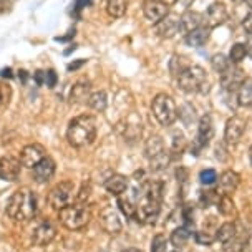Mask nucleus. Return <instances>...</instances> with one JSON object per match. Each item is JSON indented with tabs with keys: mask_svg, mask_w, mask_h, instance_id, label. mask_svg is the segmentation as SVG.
I'll use <instances>...</instances> for the list:
<instances>
[{
	"mask_svg": "<svg viewBox=\"0 0 252 252\" xmlns=\"http://www.w3.org/2000/svg\"><path fill=\"white\" fill-rule=\"evenodd\" d=\"M38 211L37 194L29 188H20L7 201V216L15 222H29Z\"/></svg>",
	"mask_w": 252,
	"mask_h": 252,
	"instance_id": "nucleus-1",
	"label": "nucleus"
},
{
	"mask_svg": "<svg viewBox=\"0 0 252 252\" xmlns=\"http://www.w3.org/2000/svg\"><path fill=\"white\" fill-rule=\"evenodd\" d=\"M96 120L92 115H80L68 123L66 139L73 148H87L96 138Z\"/></svg>",
	"mask_w": 252,
	"mask_h": 252,
	"instance_id": "nucleus-2",
	"label": "nucleus"
},
{
	"mask_svg": "<svg viewBox=\"0 0 252 252\" xmlns=\"http://www.w3.org/2000/svg\"><path fill=\"white\" fill-rule=\"evenodd\" d=\"M90 219H92V211L85 202H71V204L58 211L60 224L70 231H80V229L87 227Z\"/></svg>",
	"mask_w": 252,
	"mask_h": 252,
	"instance_id": "nucleus-3",
	"label": "nucleus"
},
{
	"mask_svg": "<svg viewBox=\"0 0 252 252\" xmlns=\"http://www.w3.org/2000/svg\"><path fill=\"white\" fill-rule=\"evenodd\" d=\"M151 110L155 118L158 120V123L161 126H171L178 118V106L174 103L173 96L166 93H158L153 98L151 103Z\"/></svg>",
	"mask_w": 252,
	"mask_h": 252,
	"instance_id": "nucleus-4",
	"label": "nucleus"
},
{
	"mask_svg": "<svg viewBox=\"0 0 252 252\" xmlns=\"http://www.w3.org/2000/svg\"><path fill=\"white\" fill-rule=\"evenodd\" d=\"M178 85L186 93L204 92V87H208V75L199 65H189L178 76Z\"/></svg>",
	"mask_w": 252,
	"mask_h": 252,
	"instance_id": "nucleus-5",
	"label": "nucleus"
},
{
	"mask_svg": "<svg viewBox=\"0 0 252 252\" xmlns=\"http://www.w3.org/2000/svg\"><path fill=\"white\" fill-rule=\"evenodd\" d=\"M75 184L71 181H62L57 186L52 188V191L48 192V204L53 209L60 211L65 206H68L75 199Z\"/></svg>",
	"mask_w": 252,
	"mask_h": 252,
	"instance_id": "nucleus-6",
	"label": "nucleus"
},
{
	"mask_svg": "<svg viewBox=\"0 0 252 252\" xmlns=\"http://www.w3.org/2000/svg\"><path fill=\"white\" fill-rule=\"evenodd\" d=\"M214 136V125H213V118L211 115H204L201 116L199 120V126H197V134L196 138L192 139V145L189 148L191 155L197 156L202 151V148H206L209 145V141Z\"/></svg>",
	"mask_w": 252,
	"mask_h": 252,
	"instance_id": "nucleus-7",
	"label": "nucleus"
},
{
	"mask_svg": "<svg viewBox=\"0 0 252 252\" xmlns=\"http://www.w3.org/2000/svg\"><path fill=\"white\" fill-rule=\"evenodd\" d=\"M57 236V227L55 224L52 222L50 219H42L37 226L33 227V232H32V242L35 246H47L55 239Z\"/></svg>",
	"mask_w": 252,
	"mask_h": 252,
	"instance_id": "nucleus-8",
	"label": "nucleus"
},
{
	"mask_svg": "<svg viewBox=\"0 0 252 252\" xmlns=\"http://www.w3.org/2000/svg\"><path fill=\"white\" fill-rule=\"evenodd\" d=\"M47 156V150H45L43 145H38V143H32V145H27L20 153V163L25 168L33 169L43 158Z\"/></svg>",
	"mask_w": 252,
	"mask_h": 252,
	"instance_id": "nucleus-9",
	"label": "nucleus"
},
{
	"mask_svg": "<svg viewBox=\"0 0 252 252\" xmlns=\"http://www.w3.org/2000/svg\"><path fill=\"white\" fill-rule=\"evenodd\" d=\"M229 13L227 7L222 2H216L213 5H209V8L202 13V19H204V25L209 29H216V27L222 25L227 20Z\"/></svg>",
	"mask_w": 252,
	"mask_h": 252,
	"instance_id": "nucleus-10",
	"label": "nucleus"
},
{
	"mask_svg": "<svg viewBox=\"0 0 252 252\" xmlns=\"http://www.w3.org/2000/svg\"><path fill=\"white\" fill-rule=\"evenodd\" d=\"M22 163L12 156H3L0 159V179L5 183H15L20 178Z\"/></svg>",
	"mask_w": 252,
	"mask_h": 252,
	"instance_id": "nucleus-11",
	"label": "nucleus"
},
{
	"mask_svg": "<svg viewBox=\"0 0 252 252\" xmlns=\"http://www.w3.org/2000/svg\"><path fill=\"white\" fill-rule=\"evenodd\" d=\"M155 32L161 38H173L178 32H181V19L178 15H166L163 20H159L155 27Z\"/></svg>",
	"mask_w": 252,
	"mask_h": 252,
	"instance_id": "nucleus-12",
	"label": "nucleus"
},
{
	"mask_svg": "<svg viewBox=\"0 0 252 252\" xmlns=\"http://www.w3.org/2000/svg\"><path fill=\"white\" fill-rule=\"evenodd\" d=\"M244 131H246V120L236 115L227 120L226 129H224V139H226L227 145H236V143H239Z\"/></svg>",
	"mask_w": 252,
	"mask_h": 252,
	"instance_id": "nucleus-13",
	"label": "nucleus"
},
{
	"mask_svg": "<svg viewBox=\"0 0 252 252\" xmlns=\"http://www.w3.org/2000/svg\"><path fill=\"white\" fill-rule=\"evenodd\" d=\"M143 12L145 17L153 24H158L159 20H163L166 15H169V5L164 0H146L143 5Z\"/></svg>",
	"mask_w": 252,
	"mask_h": 252,
	"instance_id": "nucleus-14",
	"label": "nucleus"
},
{
	"mask_svg": "<svg viewBox=\"0 0 252 252\" xmlns=\"http://www.w3.org/2000/svg\"><path fill=\"white\" fill-rule=\"evenodd\" d=\"M100 226L106 234H111V236H116V234L121 232L123 229V224L120 220L118 213L113 208H105L100 213Z\"/></svg>",
	"mask_w": 252,
	"mask_h": 252,
	"instance_id": "nucleus-15",
	"label": "nucleus"
},
{
	"mask_svg": "<svg viewBox=\"0 0 252 252\" xmlns=\"http://www.w3.org/2000/svg\"><path fill=\"white\" fill-rule=\"evenodd\" d=\"M55 169H57L55 161H53L50 156H45L43 159L32 169L33 171V181L37 184L48 183L53 178V174H55Z\"/></svg>",
	"mask_w": 252,
	"mask_h": 252,
	"instance_id": "nucleus-16",
	"label": "nucleus"
},
{
	"mask_svg": "<svg viewBox=\"0 0 252 252\" xmlns=\"http://www.w3.org/2000/svg\"><path fill=\"white\" fill-rule=\"evenodd\" d=\"M242 80H244L242 70L234 65H231L226 71L220 73V85H222V88L227 90V92H234L236 88H239Z\"/></svg>",
	"mask_w": 252,
	"mask_h": 252,
	"instance_id": "nucleus-17",
	"label": "nucleus"
},
{
	"mask_svg": "<svg viewBox=\"0 0 252 252\" xmlns=\"http://www.w3.org/2000/svg\"><path fill=\"white\" fill-rule=\"evenodd\" d=\"M247 242V232L242 227H237L236 234L229 241L222 242V251L224 252H244Z\"/></svg>",
	"mask_w": 252,
	"mask_h": 252,
	"instance_id": "nucleus-18",
	"label": "nucleus"
},
{
	"mask_svg": "<svg viewBox=\"0 0 252 252\" xmlns=\"http://www.w3.org/2000/svg\"><path fill=\"white\" fill-rule=\"evenodd\" d=\"M179 19H181V32H184V33H189V32H192V30H196L204 25L202 13H199V12L186 10Z\"/></svg>",
	"mask_w": 252,
	"mask_h": 252,
	"instance_id": "nucleus-19",
	"label": "nucleus"
},
{
	"mask_svg": "<svg viewBox=\"0 0 252 252\" xmlns=\"http://www.w3.org/2000/svg\"><path fill=\"white\" fill-rule=\"evenodd\" d=\"M90 94H92V87H90L88 82H76L70 90L68 100L70 103H75V105H78V103H87Z\"/></svg>",
	"mask_w": 252,
	"mask_h": 252,
	"instance_id": "nucleus-20",
	"label": "nucleus"
},
{
	"mask_svg": "<svg viewBox=\"0 0 252 252\" xmlns=\"http://www.w3.org/2000/svg\"><path fill=\"white\" fill-rule=\"evenodd\" d=\"M239 183H241V176L236 173V171H224L219 178V184H220V189H222L224 194H231V192L236 191L239 188Z\"/></svg>",
	"mask_w": 252,
	"mask_h": 252,
	"instance_id": "nucleus-21",
	"label": "nucleus"
},
{
	"mask_svg": "<svg viewBox=\"0 0 252 252\" xmlns=\"http://www.w3.org/2000/svg\"><path fill=\"white\" fill-rule=\"evenodd\" d=\"M105 189L113 196H121L128 189V179L123 174H113L105 181Z\"/></svg>",
	"mask_w": 252,
	"mask_h": 252,
	"instance_id": "nucleus-22",
	"label": "nucleus"
},
{
	"mask_svg": "<svg viewBox=\"0 0 252 252\" xmlns=\"http://www.w3.org/2000/svg\"><path fill=\"white\" fill-rule=\"evenodd\" d=\"M209 35H211V29L206 25H202V27H199V29L186 33V43L189 45V47L199 48L209 40Z\"/></svg>",
	"mask_w": 252,
	"mask_h": 252,
	"instance_id": "nucleus-23",
	"label": "nucleus"
},
{
	"mask_svg": "<svg viewBox=\"0 0 252 252\" xmlns=\"http://www.w3.org/2000/svg\"><path fill=\"white\" fill-rule=\"evenodd\" d=\"M145 153H146V158L148 159H156L158 156L164 155V143L163 139H161L159 136H151L150 139L146 141V146H145Z\"/></svg>",
	"mask_w": 252,
	"mask_h": 252,
	"instance_id": "nucleus-24",
	"label": "nucleus"
},
{
	"mask_svg": "<svg viewBox=\"0 0 252 252\" xmlns=\"http://www.w3.org/2000/svg\"><path fill=\"white\" fill-rule=\"evenodd\" d=\"M118 206L126 218L136 219V197H131L123 192L121 196H118Z\"/></svg>",
	"mask_w": 252,
	"mask_h": 252,
	"instance_id": "nucleus-25",
	"label": "nucleus"
},
{
	"mask_svg": "<svg viewBox=\"0 0 252 252\" xmlns=\"http://www.w3.org/2000/svg\"><path fill=\"white\" fill-rule=\"evenodd\" d=\"M237 100L241 106H252V78H244L237 88Z\"/></svg>",
	"mask_w": 252,
	"mask_h": 252,
	"instance_id": "nucleus-26",
	"label": "nucleus"
},
{
	"mask_svg": "<svg viewBox=\"0 0 252 252\" xmlns=\"http://www.w3.org/2000/svg\"><path fill=\"white\" fill-rule=\"evenodd\" d=\"M128 10V0H108L106 2V12L113 19H120Z\"/></svg>",
	"mask_w": 252,
	"mask_h": 252,
	"instance_id": "nucleus-27",
	"label": "nucleus"
},
{
	"mask_svg": "<svg viewBox=\"0 0 252 252\" xmlns=\"http://www.w3.org/2000/svg\"><path fill=\"white\" fill-rule=\"evenodd\" d=\"M87 103H88V106L94 111H105L106 106H108V96H106L105 92H101L100 90V92H94V93L90 94Z\"/></svg>",
	"mask_w": 252,
	"mask_h": 252,
	"instance_id": "nucleus-28",
	"label": "nucleus"
},
{
	"mask_svg": "<svg viewBox=\"0 0 252 252\" xmlns=\"http://www.w3.org/2000/svg\"><path fill=\"white\" fill-rule=\"evenodd\" d=\"M191 229H188L186 226L183 227H178L174 229L173 234H171V244H173L174 247H183L188 244L189 237H191Z\"/></svg>",
	"mask_w": 252,
	"mask_h": 252,
	"instance_id": "nucleus-29",
	"label": "nucleus"
},
{
	"mask_svg": "<svg viewBox=\"0 0 252 252\" xmlns=\"http://www.w3.org/2000/svg\"><path fill=\"white\" fill-rule=\"evenodd\" d=\"M218 209H219V213L222 214V216H226V218H232V216L236 214V206H234L232 197L229 196V194L219 196Z\"/></svg>",
	"mask_w": 252,
	"mask_h": 252,
	"instance_id": "nucleus-30",
	"label": "nucleus"
},
{
	"mask_svg": "<svg viewBox=\"0 0 252 252\" xmlns=\"http://www.w3.org/2000/svg\"><path fill=\"white\" fill-rule=\"evenodd\" d=\"M247 55V48L244 43H234L231 47V52H229V62L232 65H239V63L244 60Z\"/></svg>",
	"mask_w": 252,
	"mask_h": 252,
	"instance_id": "nucleus-31",
	"label": "nucleus"
},
{
	"mask_svg": "<svg viewBox=\"0 0 252 252\" xmlns=\"http://www.w3.org/2000/svg\"><path fill=\"white\" fill-rule=\"evenodd\" d=\"M236 231H237V226L234 222H224L222 226L219 227L218 234H216V239L220 242H226L236 234Z\"/></svg>",
	"mask_w": 252,
	"mask_h": 252,
	"instance_id": "nucleus-32",
	"label": "nucleus"
},
{
	"mask_svg": "<svg viewBox=\"0 0 252 252\" xmlns=\"http://www.w3.org/2000/svg\"><path fill=\"white\" fill-rule=\"evenodd\" d=\"M188 66H189V63L186 62V58L179 57V55H174L169 62V70L174 76H179L184 70L188 68Z\"/></svg>",
	"mask_w": 252,
	"mask_h": 252,
	"instance_id": "nucleus-33",
	"label": "nucleus"
},
{
	"mask_svg": "<svg viewBox=\"0 0 252 252\" xmlns=\"http://www.w3.org/2000/svg\"><path fill=\"white\" fill-rule=\"evenodd\" d=\"M211 65H213L214 71H218V73L220 75L222 71H226L229 66L232 65V63L227 60L226 55H222V53H218V55H214L213 58H211Z\"/></svg>",
	"mask_w": 252,
	"mask_h": 252,
	"instance_id": "nucleus-34",
	"label": "nucleus"
},
{
	"mask_svg": "<svg viewBox=\"0 0 252 252\" xmlns=\"http://www.w3.org/2000/svg\"><path fill=\"white\" fill-rule=\"evenodd\" d=\"M199 201H201V204L204 206V208H209V206H213V204H218L219 194H218V191H214V189H208V191L201 192Z\"/></svg>",
	"mask_w": 252,
	"mask_h": 252,
	"instance_id": "nucleus-35",
	"label": "nucleus"
},
{
	"mask_svg": "<svg viewBox=\"0 0 252 252\" xmlns=\"http://www.w3.org/2000/svg\"><path fill=\"white\" fill-rule=\"evenodd\" d=\"M168 247V241L163 234H158V236L153 237V242H151V252H168L166 251Z\"/></svg>",
	"mask_w": 252,
	"mask_h": 252,
	"instance_id": "nucleus-36",
	"label": "nucleus"
},
{
	"mask_svg": "<svg viewBox=\"0 0 252 252\" xmlns=\"http://www.w3.org/2000/svg\"><path fill=\"white\" fill-rule=\"evenodd\" d=\"M194 239L199 246H211L216 241V236H213L211 232H206V231H197L194 234Z\"/></svg>",
	"mask_w": 252,
	"mask_h": 252,
	"instance_id": "nucleus-37",
	"label": "nucleus"
},
{
	"mask_svg": "<svg viewBox=\"0 0 252 252\" xmlns=\"http://www.w3.org/2000/svg\"><path fill=\"white\" fill-rule=\"evenodd\" d=\"M199 179L202 184H206V186H211V184H214L218 181V173H216L214 169H202L201 174H199Z\"/></svg>",
	"mask_w": 252,
	"mask_h": 252,
	"instance_id": "nucleus-38",
	"label": "nucleus"
},
{
	"mask_svg": "<svg viewBox=\"0 0 252 252\" xmlns=\"http://www.w3.org/2000/svg\"><path fill=\"white\" fill-rule=\"evenodd\" d=\"M10 88H8V85L7 87H3V85H0V105H7L8 100H10Z\"/></svg>",
	"mask_w": 252,
	"mask_h": 252,
	"instance_id": "nucleus-39",
	"label": "nucleus"
},
{
	"mask_svg": "<svg viewBox=\"0 0 252 252\" xmlns=\"http://www.w3.org/2000/svg\"><path fill=\"white\" fill-rule=\"evenodd\" d=\"M184 145H186V139H184L183 134L181 133L176 134V136H174V141H173V151H178L179 150V153H181Z\"/></svg>",
	"mask_w": 252,
	"mask_h": 252,
	"instance_id": "nucleus-40",
	"label": "nucleus"
},
{
	"mask_svg": "<svg viewBox=\"0 0 252 252\" xmlns=\"http://www.w3.org/2000/svg\"><path fill=\"white\" fill-rule=\"evenodd\" d=\"M55 83H57L55 71H53V70L45 71V85H47V87H50V88H53V87H55Z\"/></svg>",
	"mask_w": 252,
	"mask_h": 252,
	"instance_id": "nucleus-41",
	"label": "nucleus"
},
{
	"mask_svg": "<svg viewBox=\"0 0 252 252\" xmlns=\"http://www.w3.org/2000/svg\"><path fill=\"white\" fill-rule=\"evenodd\" d=\"M242 27H244V30L247 32V33L252 35V12L249 13V15H246L244 22H242Z\"/></svg>",
	"mask_w": 252,
	"mask_h": 252,
	"instance_id": "nucleus-42",
	"label": "nucleus"
},
{
	"mask_svg": "<svg viewBox=\"0 0 252 252\" xmlns=\"http://www.w3.org/2000/svg\"><path fill=\"white\" fill-rule=\"evenodd\" d=\"M82 65H85V60H80V62H76V63H70V65H68V71L80 68V66H82Z\"/></svg>",
	"mask_w": 252,
	"mask_h": 252,
	"instance_id": "nucleus-43",
	"label": "nucleus"
},
{
	"mask_svg": "<svg viewBox=\"0 0 252 252\" xmlns=\"http://www.w3.org/2000/svg\"><path fill=\"white\" fill-rule=\"evenodd\" d=\"M178 2L181 3L184 8H189V7L192 5V2H194V0H178Z\"/></svg>",
	"mask_w": 252,
	"mask_h": 252,
	"instance_id": "nucleus-44",
	"label": "nucleus"
},
{
	"mask_svg": "<svg viewBox=\"0 0 252 252\" xmlns=\"http://www.w3.org/2000/svg\"><path fill=\"white\" fill-rule=\"evenodd\" d=\"M246 48H247V55H251V57H252V38L249 40V42H247Z\"/></svg>",
	"mask_w": 252,
	"mask_h": 252,
	"instance_id": "nucleus-45",
	"label": "nucleus"
},
{
	"mask_svg": "<svg viewBox=\"0 0 252 252\" xmlns=\"http://www.w3.org/2000/svg\"><path fill=\"white\" fill-rule=\"evenodd\" d=\"M123 252H143V251H139V249H134V247H129V249H126Z\"/></svg>",
	"mask_w": 252,
	"mask_h": 252,
	"instance_id": "nucleus-46",
	"label": "nucleus"
},
{
	"mask_svg": "<svg viewBox=\"0 0 252 252\" xmlns=\"http://www.w3.org/2000/svg\"><path fill=\"white\" fill-rule=\"evenodd\" d=\"M244 2L247 3V7H249L251 10H252V0H244Z\"/></svg>",
	"mask_w": 252,
	"mask_h": 252,
	"instance_id": "nucleus-47",
	"label": "nucleus"
},
{
	"mask_svg": "<svg viewBox=\"0 0 252 252\" xmlns=\"http://www.w3.org/2000/svg\"><path fill=\"white\" fill-rule=\"evenodd\" d=\"M249 158H251V163H252V146H251V150H249Z\"/></svg>",
	"mask_w": 252,
	"mask_h": 252,
	"instance_id": "nucleus-48",
	"label": "nucleus"
}]
</instances>
